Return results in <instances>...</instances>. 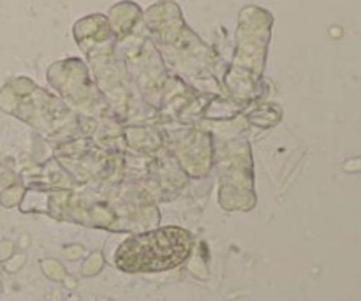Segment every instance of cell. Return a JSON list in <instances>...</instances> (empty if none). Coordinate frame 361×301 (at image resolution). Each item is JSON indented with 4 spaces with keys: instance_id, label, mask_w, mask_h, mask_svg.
Returning a JSON list of instances; mask_svg holds the SVG:
<instances>
[{
    "instance_id": "1",
    "label": "cell",
    "mask_w": 361,
    "mask_h": 301,
    "mask_svg": "<svg viewBox=\"0 0 361 301\" xmlns=\"http://www.w3.org/2000/svg\"><path fill=\"white\" fill-rule=\"evenodd\" d=\"M189 252V235L180 229H161L130 238L120 247L116 263L129 271L166 270L182 263Z\"/></svg>"
}]
</instances>
